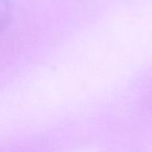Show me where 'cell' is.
I'll list each match as a JSON object with an SVG mask.
<instances>
[{
	"mask_svg": "<svg viewBox=\"0 0 152 152\" xmlns=\"http://www.w3.org/2000/svg\"><path fill=\"white\" fill-rule=\"evenodd\" d=\"M12 16V7L9 0H0V32L4 31Z\"/></svg>",
	"mask_w": 152,
	"mask_h": 152,
	"instance_id": "6da1fadb",
	"label": "cell"
}]
</instances>
